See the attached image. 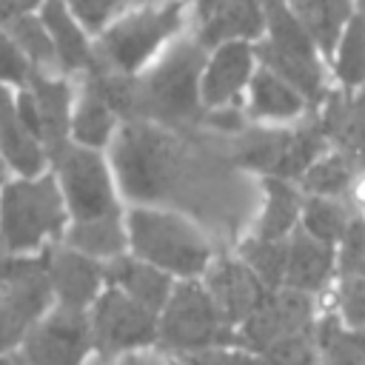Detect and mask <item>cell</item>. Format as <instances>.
<instances>
[{
    "label": "cell",
    "instance_id": "cell-14",
    "mask_svg": "<svg viewBox=\"0 0 365 365\" xmlns=\"http://www.w3.org/2000/svg\"><path fill=\"white\" fill-rule=\"evenodd\" d=\"M46 268L51 291L63 308L88 311L106 285V265L77 248H46Z\"/></svg>",
    "mask_w": 365,
    "mask_h": 365
},
{
    "label": "cell",
    "instance_id": "cell-15",
    "mask_svg": "<svg viewBox=\"0 0 365 365\" xmlns=\"http://www.w3.org/2000/svg\"><path fill=\"white\" fill-rule=\"evenodd\" d=\"M37 120H40V140L46 145V154L54 157L68 140H71V108H74V88L68 83V74L63 71H40L31 68L26 80Z\"/></svg>",
    "mask_w": 365,
    "mask_h": 365
},
{
    "label": "cell",
    "instance_id": "cell-26",
    "mask_svg": "<svg viewBox=\"0 0 365 365\" xmlns=\"http://www.w3.org/2000/svg\"><path fill=\"white\" fill-rule=\"evenodd\" d=\"M66 242L100 262H108L128 251V234H125V211L97 220H74V225L66 231Z\"/></svg>",
    "mask_w": 365,
    "mask_h": 365
},
{
    "label": "cell",
    "instance_id": "cell-21",
    "mask_svg": "<svg viewBox=\"0 0 365 365\" xmlns=\"http://www.w3.org/2000/svg\"><path fill=\"white\" fill-rule=\"evenodd\" d=\"M322 108V128L331 145L342 148L345 154L365 157V86L356 91L331 88Z\"/></svg>",
    "mask_w": 365,
    "mask_h": 365
},
{
    "label": "cell",
    "instance_id": "cell-4",
    "mask_svg": "<svg viewBox=\"0 0 365 365\" xmlns=\"http://www.w3.org/2000/svg\"><path fill=\"white\" fill-rule=\"evenodd\" d=\"M202 63H205V46L194 34L191 37L180 34L145 71L134 74L131 117L171 125L205 114L200 100Z\"/></svg>",
    "mask_w": 365,
    "mask_h": 365
},
{
    "label": "cell",
    "instance_id": "cell-22",
    "mask_svg": "<svg viewBox=\"0 0 365 365\" xmlns=\"http://www.w3.org/2000/svg\"><path fill=\"white\" fill-rule=\"evenodd\" d=\"M0 151L11 163V168H17L23 177L40 174L48 160L46 145L23 123L14 94L9 91L6 83H0Z\"/></svg>",
    "mask_w": 365,
    "mask_h": 365
},
{
    "label": "cell",
    "instance_id": "cell-33",
    "mask_svg": "<svg viewBox=\"0 0 365 365\" xmlns=\"http://www.w3.org/2000/svg\"><path fill=\"white\" fill-rule=\"evenodd\" d=\"M66 3L91 34H100L120 11L131 6V0H66Z\"/></svg>",
    "mask_w": 365,
    "mask_h": 365
},
{
    "label": "cell",
    "instance_id": "cell-40",
    "mask_svg": "<svg viewBox=\"0 0 365 365\" xmlns=\"http://www.w3.org/2000/svg\"><path fill=\"white\" fill-rule=\"evenodd\" d=\"M0 365H23V362H20V359H17V356H11V359H9V356H6V359H0Z\"/></svg>",
    "mask_w": 365,
    "mask_h": 365
},
{
    "label": "cell",
    "instance_id": "cell-31",
    "mask_svg": "<svg viewBox=\"0 0 365 365\" xmlns=\"http://www.w3.org/2000/svg\"><path fill=\"white\" fill-rule=\"evenodd\" d=\"M334 311L336 322L348 328H365V274H339L334 285Z\"/></svg>",
    "mask_w": 365,
    "mask_h": 365
},
{
    "label": "cell",
    "instance_id": "cell-37",
    "mask_svg": "<svg viewBox=\"0 0 365 365\" xmlns=\"http://www.w3.org/2000/svg\"><path fill=\"white\" fill-rule=\"evenodd\" d=\"M342 200L348 202V208L354 214L365 217V168H356V174H354V180H351V185H348Z\"/></svg>",
    "mask_w": 365,
    "mask_h": 365
},
{
    "label": "cell",
    "instance_id": "cell-17",
    "mask_svg": "<svg viewBox=\"0 0 365 365\" xmlns=\"http://www.w3.org/2000/svg\"><path fill=\"white\" fill-rule=\"evenodd\" d=\"M37 11H40L48 34H51L57 68L68 77H74V74L83 77L97 63L94 34L77 20V14L68 9L66 0H46Z\"/></svg>",
    "mask_w": 365,
    "mask_h": 365
},
{
    "label": "cell",
    "instance_id": "cell-36",
    "mask_svg": "<svg viewBox=\"0 0 365 365\" xmlns=\"http://www.w3.org/2000/svg\"><path fill=\"white\" fill-rule=\"evenodd\" d=\"M26 331H29V322L0 299V351H9Z\"/></svg>",
    "mask_w": 365,
    "mask_h": 365
},
{
    "label": "cell",
    "instance_id": "cell-34",
    "mask_svg": "<svg viewBox=\"0 0 365 365\" xmlns=\"http://www.w3.org/2000/svg\"><path fill=\"white\" fill-rule=\"evenodd\" d=\"M29 74H31V63L17 48V43L6 31V26H0V83H6V86H26Z\"/></svg>",
    "mask_w": 365,
    "mask_h": 365
},
{
    "label": "cell",
    "instance_id": "cell-2",
    "mask_svg": "<svg viewBox=\"0 0 365 365\" xmlns=\"http://www.w3.org/2000/svg\"><path fill=\"white\" fill-rule=\"evenodd\" d=\"M108 160L125 200L168 205L180 177V154L165 125L143 117L123 120L108 145Z\"/></svg>",
    "mask_w": 365,
    "mask_h": 365
},
{
    "label": "cell",
    "instance_id": "cell-18",
    "mask_svg": "<svg viewBox=\"0 0 365 365\" xmlns=\"http://www.w3.org/2000/svg\"><path fill=\"white\" fill-rule=\"evenodd\" d=\"M51 279L46 268V257H6L0 259V299L11 305L29 325L40 319L51 299Z\"/></svg>",
    "mask_w": 365,
    "mask_h": 365
},
{
    "label": "cell",
    "instance_id": "cell-9",
    "mask_svg": "<svg viewBox=\"0 0 365 365\" xmlns=\"http://www.w3.org/2000/svg\"><path fill=\"white\" fill-rule=\"evenodd\" d=\"M257 66H259V57L254 43L248 40H228L205 48V63L200 74L202 111L242 106Z\"/></svg>",
    "mask_w": 365,
    "mask_h": 365
},
{
    "label": "cell",
    "instance_id": "cell-39",
    "mask_svg": "<svg viewBox=\"0 0 365 365\" xmlns=\"http://www.w3.org/2000/svg\"><path fill=\"white\" fill-rule=\"evenodd\" d=\"M182 3H188L194 11H200V9H205V6H211L214 0H182Z\"/></svg>",
    "mask_w": 365,
    "mask_h": 365
},
{
    "label": "cell",
    "instance_id": "cell-3",
    "mask_svg": "<svg viewBox=\"0 0 365 365\" xmlns=\"http://www.w3.org/2000/svg\"><path fill=\"white\" fill-rule=\"evenodd\" d=\"M188 9L191 6L182 0L128 6L100 34H94L97 63L131 77L145 71L185 31Z\"/></svg>",
    "mask_w": 365,
    "mask_h": 365
},
{
    "label": "cell",
    "instance_id": "cell-16",
    "mask_svg": "<svg viewBox=\"0 0 365 365\" xmlns=\"http://www.w3.org/2000/svg\"><path fill=\"white\" fill-rule=\"evenodd\" d=\"M197 29L194 37L211 48L228 40L257 43L265 34V9L262 0H214L211 6L194 11Z\"/></svg>",
    "mask_w": 365,
    "mask_h": 365
},
{
    "label": "cell",
    "instance_id": "cell-41",
    "mask_svg": "<svg viewBox=\"0 0 365 365\" xmlns=\"http://www.w3.org/2000/svg\"><path fill=\"white\" fill-rule=\"evenodd\" d=\"M6 180V165H3V160H0V182Z\"/></svg>",
    "mask_w": 365,
    "mask_h": 365
},
{
    "label": "cell",
    "instance_id": "cell-7",
    "mask_svg": "<svg viewBox=\"0 0 365 365\" xmlns=\"http://www.w3.org/2000/svg\"><path fill=\"white\" fill-rule=\"evenodd\" d=\"M51 160L57 165V182H60L66 208L74 220L123 214L111 160H106L100 148H88L68 140Z\"/></svg>",
    "mask_w": 365,
    "mask_h": 365
},
{
    "label": "cell",
    "instance_id": "cell-30",
    "mask_svg": "<svg viewBox=\"0 0 365 365\" xmlns=\"http://www.w3.org/2000/svg\"><path fill=\"white\" fill-rule=\"evenodd\" d=\"M319 365H365V328L336 322L319 345Z\"/></svg>",
    "mask_w": 365,
    "mask_h": 365
},
{
    "label": "cell",
    "instance_id": "cell-32",
    "mask_svg": "<svg viewBox=\"0 0 365 365\" xmlns=\"http://www.w3.org/2000/svg\"><path fill=\"white\" fill-rule=\"evenodd\" d=\"M174 359H180L182 365H265L251 348H245L237 339L234 342H217V345L174 356Z\"/></svg>",
    "mask_w": 365,
    "mask_h": 365
},
{
    "label": "cell",
    "instance_id": "cell-12",
    "mask_svg": "<svg viewBox=\"0 0 365 365\" xmlns=\"http://www.w3.org/2000/svg\"><path fill=\"white\" fill-rule=\"evenodd\" d=\"M339 268V248L311 237L305 228H294L285 242L282 288L299 297H319L331 288Z\"/></svg>",
    "mask_w": 365,
    "mask_h": 365
},
{
    "label": "cell",
    "instance_id": "cell-19",
    "mask_svg": "<svg viewBox=\"0 0 365 365\" xmlns=\"http://www.w3.org/2000/svg\"><path fill=\"white\" fill-rule=\"evenodd\" d=\"M259 188V211L251 222L248 237L262 242H285L299 225L305 191L299 188V182L285 177H262Z\"/></svg>",
    "mask_w": 365,
    "mask_h": 365
},
{
    "label": "cell",
    "instance_id": "cell-43",
    "mask_svg": "<svg viewBox=\"0 0 365 365\" xmlns=\"http://www.w3.org/2000/svg\"><path fill=\"white\" fill-rule=\"evenodd\" d=\"M171 365H182V362H180V359H174V356H171Z\"/></svg>",
    "mask_w": 365,
    "mask_h": 365
},
{
    "label": "cell",
    "instance_id": "cell-25",
    "mask_svg": "<svg viewBox=\"0 0 365 365\" xmlns=\"http://www.w3.org/2000/svg\"><path fill=\"white\" fill-rule=\"evenodd\" d=\"M288 6L294 9V14L305 26V31L311 34L317 48L325 54V60L336 43V37L348 26V20L359 11L356 0H288Z\"/></svg>",
    "mask_w": 365,
    "mask_h": 365
},
{
    "label": "cell",
    "instance_id": "cell-13",
    "mask_svg": "<svg viewBox=\"0 0 365 365\" xmlns=\"http://www.w3.org/2000/svg\"><path fill=\"white\" fill-rule=\"evenodd\" d=\"M311 108V100L294 83L262 63L257 66L242 100V111L254 125H291L299 123Z\"/></svg>",
    "mask_w": 365,
    "mask_h": 365
},
{
    "label": "cell",
    "instance_id": "cell-27",
    "mask_svg": "<svg viewBox=\"0 0 365 365\" xmlns=\"http://www.w3.org/2000/svg\"><path fill=\"white\" fill-rule=\"evenodd\" d=\"M354 222H356V214L348 208V202L342 197L305 194L302 214H299V228H305L311 237L342 248Z\"/></svg>",
    "mask_w": 365,
    "mask_h": 365
},
{
    "label": "cell",
    "instance_id": "cell-42",
    "mask_svg": "<svg viewBox=\"0 0 365 365\" xmlns=\"http://www.w3.org/2000/svg\"><path fill=\"white\" fill-rule=\"evenodd\" d=\"M356 9H359V11H365V0H356Z\"/></svg>",
    "mask_w": 365,
    "mask_h": 365
},
{
    "label": "cell",
    "instance_id": "cell-10",
    "mask_svg": "<svg viewBox=\"0 0 365 365\" xmlns=\"http://www.w3.org/2000/svg\"><path fill=\"white\" fill-rule=\"evenodd\" d=\"M91 348L88 311L57 305L48 319H40L26 331L29 365H83Z\"/></svg>",
    "mask_w": 365,
    "mask_h": 365
},
{
    "label": "cell",
    "instance_id": "cell-28",
    "mask_svg": "<svg viewBox=\"0 0 365 365\" xmlns=\"http://www.w3.org/2000/svg\"><path fill=\"white\" fill-rule=\"evenodd\" d=\"M356 174L354 157L345 154L336 145H328L297 180L305 194H322V197H345L351 180Z\"/></svg>",
    "mask_w": 365,
    "mask_h": 365
},
{
    "label": "cell",
    "instance_id": "cell-11",
    "mask_svg": "<svg viewBox=\"0 0 365 365\" xmlns=\"http://www.w3.org/2000/svg\"><path fill=\"white\" fill-rule=\"evenodd\" d=\"M205 288L211 291L220 314L237 331L240 325L251 322L265 308L268 285L265 279L237 254V257H214V262L202 274Z\"/></svg>",
    "mask_w": 365,
    "mask_h": 365
},
{
    "label": "cell",
    "instance_id": "cell-6",
    "mask_svg": "<svg viewBox=\"0 0 365 365\" xmlns=\"http://www.w3.org/2000/svg\"><path fill=\"white\" fill-rule=\"evenodd\" d=\"M66 200L54 174L11 182L0 202V251H29L66 228Z\"/></svg>",
    "mask_w": 365,
    "mask_h": 365
},
{
    "label": "cell",
    "instance_id": "cell-24",
    "mask_svg": "<svg viewBox=\"0 0 365 365\" xmlns=\"http://www.w3.org/2000/svg\"><path fill=\"white\" fill-rule=\"evenodd\" d=\"M331 83L339 91H356L365 86V11H356L328 54Z\"/></svg>",
    "mask_w": 365,
    "mask_h": 365
},
{
    "label": "cell",
    "instance_id": "cell-20",
    "mask_svg": "<svg viewBox=\"0 0 365 365\" xmlns=\"http://www.w3.org/2000/svg\"><path fill=\"white\" fill-rule=\"evenodd\" d=\"M123 117L120 111L108 103V97L97 88L94 80L83 77L80 91L74 94V108H71V143L88 145V148H108Z\"/></svg>",
    "mask_w": 365,
    "mask_h": 365
},
{
    "label": "cell",
    "instance_id": "cell-38",
    "mask_svg": "<svg viewBox=\"0 0 365 365\" xmlns=\"http://www.w3.org/2000/svg\"><path fill=\"white\" fill-rule=\"evenodd\" d=\"M46 0H0V26L11 23L14 17H23V14H31L43 6Z\"/></svg>",
    "mask_w": 365,
    "mask_h": 365
},
{
    "label": "cell",
    "instance_id": "cell-8",
    "mask_svg": "<svg viewBox=\"0 0 365 365\" xmlns=\"http://www.w3.org/2000/svg\"><path fill=\"white\" fill-rule=\"evenodd\" d=\"M88 325L100 359H108L123 351L157 345L160 314L128 297L123 288L106 282V288L88 308Z\"/></svg>",
    "mask_w": 365,
    "mask_h": 365
},
{
    "label": "cell",
    "instance_id": "cell-35",
    "mask_svg": "<svg viewBox=\"0 0 365 365\" xmlns=\"http://www.w3.org/2000/svg\"><path fill=\"white\" fill-rule=\"evenodd\" d=\"M100 365H171V356L163 348L148 345V348H134V351H123L117 356H108Z\"/></svg>",
    "mask_w": 365,
    "mask_h": 365
},
{
    "label": "cell",
    "instance_id": "cell-5",
    "mask_svg": "<svg viewBox=\"0 0 365 365\" xmlns=\"http://www.w3.org/2000/svg\"><path fill=\"white\" fill-rule=\"evenodd\" d=\"M237 331L220 314L202 277L177 279L165 305L160 308L157 348L168 356H182L217 342H234Z\"/></svg>",
    "mask_w": 365,
    "mask_h": 365
},
{
    "label": "cell",
    "instance_id": "cell-23",
    "mask_svg": "<svg viewBox=\"0 0 365 365\" xmlns=\"http://www.w3.org/2000/svg\"><path fill=\"white\" fill-rule=\"evenodd\" d=\"M103 265H106V282L108 285L123 288L128 297L140 299L143 305L154 308L157 314L165 305V299H168V294H171V288L177 282L165 271L154 268L151 262H145V259H140V257H134L128 251L114 257V259H108V262H103Z\"/></svg>",
    "mask_w": 365,
    "mask_h": 365
},
{
    "label": "cell",
    "instance_id": "cell-29",
    "mask_svg": "<svg viewBox=\"0 0 365 365\" xmlns=\"http://www.w3.org/2000/svg\"><path fill=\"white\" fill-rule=\"evenodd\" d=\"M6 31L11 34V40L17 43V48L26 54V60L31 63V68L40 71H60L57 68V54H54V43L51 34L40 17V11L14 17L11 23H6Z\"/></svg>",
    "mask_w": 365,
    "mask_h": 365
},
{
    "label": "cell",
    "instance_id": "cell-1",
    "mask_svg": "<svg viewBox=\"0 0 365 365\" xmlns=\"http://www.w3.org/2000/svg\"><path fill=\"white\" fill-rule=\"evenodd\" d=\"M128 254L151 262L174 279L202 277L214 262V242L205 228L177 205L131 202L125 211Z\"/></svg>",
    "mask_w": 365,
    "mask_h": 365
}]
</instances>
